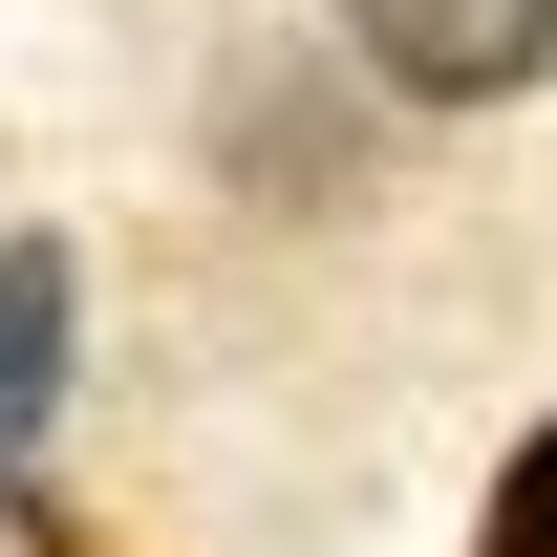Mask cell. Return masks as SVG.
<instances>
[{"mask_svg":"<svg viewBox=\"0 0 557 557\" xmlns=\"http://www.w3.org/2000/svg\"><path fill=\"white\" fill-rule=\"evenodd\" d=\"M344 65L386 108H515L557 65V0H344Z\"/></svg>","mask_w":557,"mask_h":557,"instance_id":"1","label":"cell"},{"mask_svg":"<svg viewBox=\"0 0 557 557\" xmlns=\"http://www.w3.org/2000/svg\"><path fill=\"white\" fill-rule=\"evenodd\" d=\"M65 344H86V258L0 236V515H44V429H65Z\"/></svg>","mask_w":557,"mask_h":557,"instance_id":"2","label":"cell"},{"mask_svg":"<svg viewBox=\"0 0 557 557\" xmlns=\"http://www.w3.org/2000/svg\"><path fill=\"white\" fill-rule=\"evenodd\" d=\"M472 557H557V429L515 450V472H493V536H472Z\"/></svg>","mask_w":557,"mask_h":557,"instance_id":"3","label":"cell"}]
</instances>
